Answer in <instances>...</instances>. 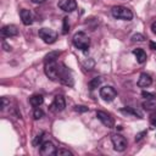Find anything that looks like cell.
Masks as SVG:
<instances>
[{"label": "cell", "instance_id": "cell-1", "mask_svg": "<svg viewBox=\"0 0 156 156\" xmlns=\"http://www.w3.org/2000/svg\"><path fill=\"white\" fill-rule=\"evenodd\" d=\"M72 41H73V45H74L77 49L82 50V51H87V50L89 49V46H90V39H89V37H88L85 33H83V32L76 33V34L73 35V38H72Z\"/></svg>", "mask_w": 156, "mask_h": 156}, {"label": "cell", "instance_id": "cell-2", "mask_svg": "<svg viewBox=\"0 0 156 156\" xmlns=\"http://www.w3.org/2000/svg\"><path fill=\"white\" fill-rule=\"evenodd\" d=\"M111 15L117 18V20H123V21H130L133 18V12L126 7V6H122V5H117V6H113L112 10H111Z\"/></svg>", "mask_w": 156, "mask_h": 156}, {"label": "cell", "instance_id": "cell-3", "mask_svg": "<svg viewBox=\"0 0 156 156\" xmlns=\"http://www.w3.org/2000/svg\"><path fill=\"white\" fill-rule=\"evenodd\" d=\"M58 80L68 87H73V77L71 71L63 65V63H58Z\"/></svg>", "mask_w": 156, "mask_h": 156}, {"label": "cell", "instance_id": "cell-4", "mask_svg": "<svg viewBox=\"0 0 156 156\" xmlns=\"http://www.w3.org/2000/svg\"><path fill=\"white\" fill-rule=\"evenodd\" d=\"M45 74L51 80H58V63L56 61H48L45 62L44 67Z\"/></svg>", "mask_w": 156, "mask_h": 156}, {"label": "cell", "instance_id": "cell-5", "mask_svg": "<svg viewBox=\"0 0 156 156\" xmlns=\"http://www.w3.org/2000/svg\"><path fill=\"white\" fill-rule=\"evenodd\" d=\"M39 37L43 39L44 43L46 44H52L57 39V33L50 28H40L39 29Z\"/></svg>", "mask_w": 156, "mask_h": 156}, {"label": "cell", "instance_id": "cell-6", "mask_svg": "<svg viewBox=\"0 0 156 156\" xmlns=\"http://www.w3.org/2000/svg\"><path fill=\"white\" fill-rule=\"evenodd\" d=\"M111 141H112V145H113V149L116 151H124L127 149V139L121 135V134H112L111 136Z\"/></svg>", "mask_w": 156, "mask_h": 156}, {"label": "cell", "instance_id": "cell-7", "mask_svg": "<svg viewBox=\"0 0 156 156\" xmlns=\"http://www.w3.org/2000/svg\"><path fill=\"white\" fill-rule=\"evenodd\" d=\"M116 96H117V91L111 85H105V87H102L100 89V98L102 100H105V101H108L110 102V101L115 100Z\"/></svg>", "mask_w": 156, "mask_h": 156}, {"label": "cell", "instance_id": "cell-8", "mask_svg": "<svg viewBox=\"0 0 156 156\" xmlns=\"http://www.w3.org/2000/svg\"><path fill=\"white\" fill-rule=\"evenodd\" d=\"M96 117H98V119H99L105 127H107V128H112V127L115 126V121H113V118H112L111 115L107 113V112H104V111H96Z\"/></svg>", "mask_w": 156, "mask_h": 156}, {"label": "cell", "instance_id": "cell-9", "mask_svg": "<svg viewBox=\"0 0 156 156\" xmlns=\"http://www.w3.org/2000/svg\"><path fill=\"white\" fill-rule=\"evenodd\" d=\"M39 152L43 156H51V155H56V147L51 141H44L40 144V149Z\"/></svg>", "mask_w": 156, "mask_h": 156}, {"label": "cell", "instance_id": "cell-10", "mask_svg": "<svg viewBox=\"0 0 156 156\" xmlns=\"http://www.w3.org/2000/svg\"><path fill=\"white\" fill-rule=\"evenodd\" d=\"M58 7L65 11V12H73L77 9V2L76 0H60L58 1Z\"/></svg>", "mask_w": 156, "mask_h": 156}, {"label": "cell", "instance_id": "cell-11", "mask_svg": "<svg viewBox=\"0 0 156 156\" xmlns=\"http://www.w3.org/2000/svg\"><path fill=\"white\" fill-rule=\"evenodd\" d=\"M18 34V28L15 24H6L1 28V35L4 38H10V37H16Z\"/></svg>", "mask_w": 156, "mask_h": 156}, {"label": "cell", "instance_id": "cell-12", "mask_svg": "<svg viewBox=\"0 0 156 156\" xmlns=\"http://www.w3.org/2000/svg\"><path fill=\"white\" fill-rule=\"evenodd\" d=\"M65 107H66L65 98L62 95H56L55 99H54V102L51 105V110L52 111H56V112H60V111L65 110Z\"/></svg>", "mask_w": 156, "mask_h": 156}, {"label": "cell", "instance_id": "cell-13", "mask_svg": "<svg viewBox=\"0 0 156 156\" xmlns=\"http://www.w3.org/2000/svg\"><path fill=\"white\" fill-rule=\"evenodd\" d=\"M20 17H21V21H22V23H23L24 26H29V24H32V22H33L32 12H30L29 10H27V9H22V10L20 11Z\"/></svg>", "mask_w": 156, "mask_h": 156}, {"label": "cell", "instance_id": "cell-14", "mask_svg": "<svg viewBox=\"0 0 156 156\" xmlns=\"http://www.w3.org/2000/svg\"><path fill=\"white\" fill-rule=\"evenodd\" d=\"M152 83V78L147 74V73H141L139 79H138V85L140 88H147L149 85H151Z\"/></svg>", "mask_w": 156, "mask_h": 156}, {"label": "cell", "instance_id": "cell-15", "mask_svg": "<svg viewBox=\"0 0 156 156\" xmlns=\"http://www.w3.org/2000/svg\"><path fill=\"white\" fill-rule=\"evenodd\" d=\"M43 102H44V98H43V95H40V94H34V95H32V96L29 98V104H30L33 107H39Z\"/></svg>", "mask_w": 156, "mask_h": 156}, {"label": "cell", "instance_id": "cell-16", "mask_svg": "<svg viewBox=\"0 0 156 156\" xmlns=\"http://www.w3.org/2000/svg\"><path fill=\"white\" fill-rule=\"evenodd\" d=\"M133 55L135 56L136 61L139 63H144L146 61V52L143 49H134L133 50Z\"/></svg>", "mask_w": 156, "mask_h": 156}, {"label": "cell", "instance_id": "cell-17", "mask_svg": "<svg viewBox=\"0 0 156 156\" xmlns=\"http://www.w3.org/2000/svg\"><path fill=\"white\" fill-rule=\"evenodd\" d=\"M60 54H61L60 51H51V52H49L45 56V62H48V61H56V58H58Z\"/></svg>", "mask_w": 156, "mask_h": 156}, {"label": "cell", "instance_id": "cell-18", "mask_svg": "<svg viewBox=\"0 0 156 156\" xmlns=\"http://www.w3.org/2000/svg\"><path fill=\"white\" fill-rule=\"evenodd\" d=\"M144 108L145 110H152L156 107V104H155V99H146V101L143 104Z\"/></svg>", "mask_w": 156, "mask_h": 156}, {"label": "cell", "instance_id": "cell-19", "mask_svg": "<svg viewBox=\"0 0 156 156\" xmlns=\"http://www.w3.org/2000/svg\"><path fill=\"white\" fill-rule=\"evenodd\" d=\"M100 83H101V78H100V77H95V78H93V79L89 82V88L93 90V89L98 88V87L100 85Z\"/></svg>", "mask_w": 156, "mask_h": 156}, {"label": "cell", "instance_id": "cell-20", "mask_svg": "<svg viewBox=\"0 0 156 156\" xmlns=\"http://www.w3.org/2000/svg\"><path fill=\"white\" fill-rule=\"evenodd\" d=\"M121 112H123V113H128V115H133V116H139V117H141V115H140L138 111H135V110H133V108H130V107L121 108Z\"/></svg>", "mask_w": 156, "mask_h": 156}, {"label": "cell", "instance_id": "cell-21", "mask_svg": "<svg viewBox=\"0 0 156 156\" xmlns=\"http://www.w3.org/2000/svg\"><path fill=\"white\" fill-rule=\"evenodd\" d=\"M56 155L57 156H73V154L69 150H67V149H58V150H56Z\"/></svg>", "mask_w": 156, "mask_h": 156}, {"label": "cell", "instance_id": "cell-22", "mask_svg": "<svg viewBox=\"0 0 156 156\" xmlns=\"http://www.w3.org/2000/svg\"><path fill=\"white\" fill-rule=\"evenodd\" d=\"M33 117H34V119H40L41 117H44L43 110L39 108V107H35V110H34V112H33Z\"/></svg>", "mask_w": 156, "mask_h": 156}, {"label": "cell", "instance_id": "cell-23", "mask_svg": "<svg viewBox=\"0 0 156 156\" xmlns=\"http://www.w3.org/2000/svg\"><path fill=\"white\" fill-rule=\"evenodd\" d=\"M144 40H145V37H144L143 34H140V33H135V34L132 35V41H138V43H140V41H144Z\"/></svg>", "mask_w": 156, "mask_h": 156}, {"label": "cell", "instance_id": "cell-24", "mask_svg": "<svg viewBox=\"0 0 156 156\" xmlns=\"http://www.w3.org/2000/svg\"><path fill=\"white\" fill-rule=\"evenodd\" d=\"M68 30H69L68 18H67V17H65V18H63V28H62V33H63V34H67V33H68Z\"/></svg>", "mask_w": 156, "mask_h": 156}, {"label": "cell", "instance_id": "cell-25", "mask_svg": "<svg viewBox=\"0 0 156 156\" xmlns=\"http://www.w3.org/2000/svg\"><path fill=\"white\" fill-rule=\"evenodd\" d=\"M141 95L145 98V99H156V95L154 93H147V91H143Z\"/></svg>", "mask_w": 156, "mask_h": 156}, {"label": "cell", "instance_id": "cell-26", "mask_svg": "<svg viewBox=\"0 0 156 156\" xmlns=\"http://www.w3.org/2000/svg\"><path fill=\"white\" fill-rule=\"evenodd\" d=\"M41 139H43V133H40V134H38V135L35 136V139L33 140V145H34V146H38V144L41 143Z\"/></svg>", "mask_w": 156, "mask_h": 156}, {"label": "cell", "instance_id": "cell-27", "mask_svg": "<svg viewBox=\"0 0 156 156\" xmlns=\"http://www.w3.org/2000/svg\"><path fill=\"white\" fill-rule=\"evenodd\" d=\"M9 104H10V101H7L6 98H1V110H5Z\"/></svg>", "mask_w": 156, "mask_h": 156}, {"label": "cell", "instance_id": "cell-28", "mask_svg": "<svg viewBox=\"0 0 156 156\" xmlns=\"http://www.w3.org/2000/svg\"><path fill=\"white\" fill-rule=\"evenodd\" d=\"M74 110L77 111V112H85V111H88V107H85V106H82V105H77V106H74Z\"/></svg>", "mask_w": 156, "mask_h": 156}, {"label": "cell", "instance_id": "cell-29", "mask_svg": "<svg viewBox=\"0 0 156 156\" xmlns=\"http://www.w3.org/2000/svg\"><path fill=\"white\" fill-rule=\"evenodd\" d=\"M146 135V132H141V133H138L136 135H135V141H140L144 136Z\"/></svg>", "mask_w": 156, "mask_h": 156}, {"label": "cell", "instance_id": "cell-30", "mask_svg": "<svg viewBox=\"0 0 156 156\" xmlns=\"http://www.w3.org/2000/svg\"><path fill=\"white\" fill-rule=\"evenodd\" d=\"M149 46H150V49H151V50H154V51H156V43H155V41H150V44H149Z\"/></svg>", "mask_w": 156, "mask_h": 156}, {"label": "cell", "instance_id": "cell-31", "mask_svg": "<svg viewBox=\"0 0 156 156\" xmlns=\"http://www.w3.org/2000/svg\"><path fill=\"white\" fill-rule=\"evenodd\" d=\"M151 30H152V32H154V33L156 34V21L151 23Z\"/></svg>", "mask_w": 156, "mask_h": 156}, {"label": "cell", "instance_id": "cell-32", "mask_svg": "<svg viewBox=\"0 0 156 156\" xmlns=\"http://www.w3.org/2000/svg\"><path fill=\"white\" fill-rule=\"evenodd\" d=\"M2 46H4V49H5L6 51H10V50H11V46H9L6 43H2Z\"/></svg>", "mask_w": 156, "mask_h": 156}, {"label": "cell", "instance_id": "cell-33", "mask_svg": "<svg viewBox=\"0 0 156 156\" xmlns=\"http://www.w3.org/2000/svg\"><path fill=\"white\" fill-rule=\"evenodd\" d=\"M32 2H34V4H43L45 0H30Z\"/></svg>", "mask_w": 156, "mask_h": 156}, {"label": "cell", "instance_id": "cell-34", "mask_svg": "<svg viewBox=\"0 0 156 156\" xmlns=\"http://www.w3.org/2000/svg\"><path fill=\"white\" fill-rule=\"evenodd\" d=\"M155 118H156V116H155Z\"/></svg>", "mask_w": 156, "mask_h": 156}]
</instances>
